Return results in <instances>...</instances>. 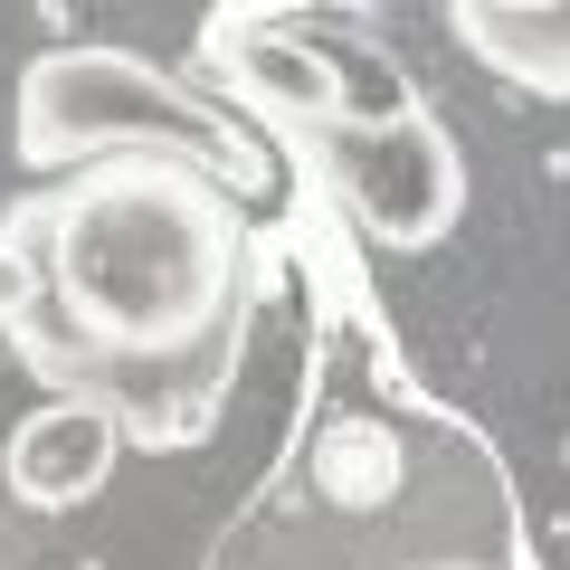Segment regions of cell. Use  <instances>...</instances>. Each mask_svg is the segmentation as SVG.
<instances>
[{
	"instance_id": "1",
	"label": "cell",
	"mask_w": 570,
	"mask_h": 570,
	"mask_svg": "<svg viewBox=\"0 0 570 570\" xmlns=\"http://www.w3.org/2000/svg\"><path fill=\"white\" fill-rule=\"evenodd\" d=\"M257 314V238L219 163L105 153L0 228V333L142 448H200Z\"/></svg>"
},
{
	"instance_id": "2",
	"label": "cell",
	"mask_w": 570,
	"mask_h": 570,
	"mask_svg": "<svg viewBox=\"0 0 570 570\" xmlns=\"http://www.w3.org/2000/svg\"><path fill=\"white\" fill-rule=\"evenodd\" d=\"M105 153H190V163H219L238 181L228 124L171 67L134 58V48H39L20 67V163L86 171Z\"/></svg>"
},
{
	"instance_id": "3",
	"label": "cell",
	"mask_w": 570,
	"mask_h": 570,
	"mask_svg": "<svg viewBox=\"0 0 570 570\" xmlns=\"http://www.w3.org/2000/svg\"><path fill=\"white\" fill-rule=\"evenodd\" d=\"M314 163L333 171V190L352 200V219L381 247H438L466 219V163H456L448 124L428 115L419 96H400L390 115L352 105V115L314 142Z\"/></svg>"
},
{
	"instance_id": "4",
	"label": "cell",
	"mask_w": 570,
	"mask_h": 570,
	"mask_svg": "<svg viewBox=\"0 0 570 570\" xmlns=\"http://www.w3.org/2000/svg\"><path fill=\"white\" fill-rule=\"evenodd\" d=\"M200 58L228 77V96H238L247 115L285 124L305 153L362 105V96H352V67L333 58L324 39H295V29H266V20H219L200 39Z\"/></svg>"
},
{
	"instance_id": "5",
	"label": "cell",
	"mask_w": 570,
	"mask_h": 570,
	"mask_svg": "<svg viewBox=\"0 0 570 570\" xmlns=\"http://www.w3.org/2000/svg\"><path fill=\"white\" fill-rule=\"evenodd\" d=\"M115 456H124V428L105 419L96 400H39L10 428L0 475H10V494H20L29 513H67V504H86V494H105Z\"/></svg>"
},
{
	"instance_id": "6",
	"label": "cell",
	"mask_w": 570,
	"mask_h": 570,
	"mask_svg": "<svg viewBox=\"0 0 570 570\" xmlns=\"http://www.w3.org/2000/svg\"><path fill=\"white\" fill-rule=\"evenodd\" d=\"M448 29L504 86H532V96L570 105V0H456Z\"/></svg>"
},
{
	"instance_id": "7",
	"label": "cell",
	"mask_w": 570,
	"mask_h": 570,
	"mask_svg": "<svg viewBox=\"0 0 570 570\" xmlns=\"http://www.w3.org/2000/svg\"><path fill=\"white\" fill-rule=\"evenodd\" d=\"M390 466H400V448H390L381 428H333L324 438V485L343 494V504H371V494L390 485Z\"/></svg>"
},
{
	"instance_id": "8",
	"label": "cell",
	"mask_w": 570,
	"mask_h": 570,
	"mask_svg": "<svg viewBox=\"0 0 570 570\" xmlns=\"http://www.w3.org/2000/svg\"><path fill=\"white\" fill-rule=\"evenodd\" d=\"M428 570H485V561H428Z\"/></svg>"
}]
</instances>
